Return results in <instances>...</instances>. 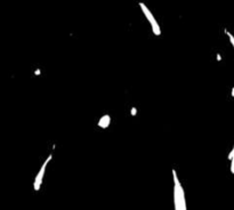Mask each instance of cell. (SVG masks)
Returning a JSON list of instances; mask_svg holds the SVG:
<instances>
[{
    "label": "cell",
    "instance_id": "1",
    "mask_svg": "<svg viewBox=\"0 0 234 210\" xmlns=\"http://www.w3.org/2000/svg\"><path fill=\"white\" fill-rule=\"evenodd\" d=\"M140 8L143 9V11H144V14L146 15V17H147V19L150 21V23L152 24V28H153V32L155 33V34H158V36H160V29H159V25H158V23L155 22V19H153V16H152V14L150 13V10L146 8V6L144 5V4H142L140 2Z\"/></svg>",
    "mask_w": 234,
    "mask_h": 210
},
{
    "label": "cell",
    "instance_id": "2",
    "mask_svg": "<svg viewBox=\"0 0 234 210\" xmlns=\"http://www.w3.org/2000/svg\"><path fill=\"white\" fill-rule=\"evenodd\" d=\"M50 159H52V155L48 158L46 160V162L44 163V166H42V168L40 169V171L38 174V176L36 177V181H34V190L38 191L39 190V187H40V184H41V179H42V176H44V172H45V169H46V166L47 163L50 161Z\"/></svg>",
    "mask_w": 234,
    "mask_h": 210
},
{
    "label": "cell",
    "instance_id": "3",
    "mask_svg": "<svg viewBox=\"0 0 234 210\" xmlns=\"http://www.w3.org/2000/svg\"><path fill=\"white\" fill-rule=\"evenodd\" d=\"M110 121H111V118H110V115H104L103 118L99 120L98 126H99L101 128H106V127L110 124Z\"/></svg>",
    "mask_w": 234,
    "mask_h": 210
},
{
    "label": "cell",
    "instance_id": "4",
    "mask_svg": "<svg viewBox=\"0 0 234 210\" xmlns=\"http://www.w3.org/2000/svg\"><path fill=\"white\" fill-rule=\"evenodd\" d=\"M227 34H228V38H230V40H231V42H232V45H233V47H234V37L231 33H228V32H227Z\"/></svg>",
    "mask_w": 234,
    "mask_h": 210
},
{
    "label": "cell",
    "instance_id": "5",
    "mask_svg": "<svg viewBox=\"0 0 234 210\" xmlns=\"http://www.w3.org/2000/svg\"><path fill=\"white\" fill-rule=\"evenodd\" d=\"M231 170H232V174H234V156L232 159V166H231Z\"/></svg>",
    "mask_w": 234,
    "mask_h": 210
},
{
    "label": "cell",
    "instance_id": "6",
    "mask_svg": "<svg viewBox=\"0 0 234 210\" xmlns=\"http://www.w3.org/2000/svg\"><path fill=\"white\" fill-rule=\"evenodd\" d=\"M232 95L234 96V88H233V90H232Z\"/></svg>",
    "mask_w": 234,
    "mask_h": 210
}]
</instances>
